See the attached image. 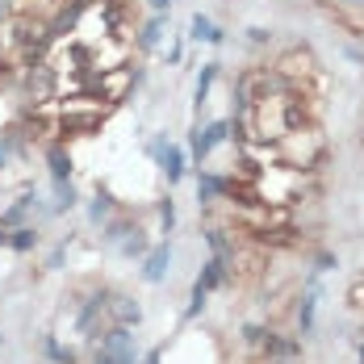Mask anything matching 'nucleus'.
Here are the masks:
<instances>
[{
  "instance_id": "473e14b6",
  "label": "nucleus",
  "mask_w": 364,
  "mask_h": 364,
  "mask_svg": "<svg viewBox=\"0 0 364 364\" xmlns=\"http://www.w3.org/2000/svg\"><path fill=\"white\" fill-rule=\"evenodd\" d=\"M360 364H364V343H360Z\"/></svg>"
},
{
  "instance_id": "20e7f679",
  "label": "nucleus",
  "mask_w": 364,
  "mask_h": 364,
  "mask_svg": "<svg viewBox=\"0 0 364 364\" xmlns=\"http://www.w3.org/2000/svg\"><path fill=\"white\" fill-rule=\"evenodd\" d=\"M226 139H230V117H214V122L197 126V130H193V143H188V159L205 164V159L214 155V146H222Z\"/></svg>"
},
{
  "instance_id": "aec40b11",
  "label": "nucleus",
  "mask_w": 364,
  "mask_h": 364,
  "mask_svg": "<svg viewBox=\"0 0 364 364\" xmlns=\"http://www.w3.org/2000/svg\"><path fill=\"white\" fill-rule=\"evenodd\" d=\"M80 205V193H75L72 181H59L55 184V205H50V214H68V210H75Z\"/></svg>"
},
{
  "instance_id": "c85d7f7f",
  "label": "nucleus",
  "mask_w": 364,
  "mask_h": 364,
  "mask_svg": "<svg viewBox=\"0 0 364 364\" xmlns=\"http://www.w3.org/2000/svg\"><path fill=\"white\" fill-rule=\"evenodd\" d=\"M139 364H164V348H151V352H146Z\"/></svg>"
},
{
  "instance_id": "423d86ee",
  "label": "nucleus",
  "mask_w": 364,
  "mask_h": 364,
  "mask_svg": "<svg viewBox=\"0 0 364 364\" xmlns=\"http://www.w3.org/2000/svg\"><path fill=\"white\" fill-rule=\"evenodd\" d=\"M314 68H318V63H314V55H310L306 46H293V50H285V55L272 63V72L285 75V80H293V84H301L306 75H314Z\"/></svg>"
},
{
  "instance_id": "7ed1b4c3",
  "label": "nucleus",
  "mask_w": 364,
  "mask_h": 364,
  "mask_svg": "<svg viewBox=\"0 0 364 364\" xmlns=\"http://www.w3.org/2000/svg\"><path fill=\"white\" fill-rule=\"evenodd\" d=\"M139 343L130 327H105L101 339L92 343V364H139Z\"/></svg>"
},
{
  "instance_id": "1a4fd4ad",
  "label": "nucleus",
  "mask_w": 364,
  "mask_h": 364,
  "mask_svg": "<svg viewBox=\"0 0 364 364\" xmlns=\"http://www.w3.org/2000/svg\"><path fill=\"white\" fill-rule=\"evenodd\" d=\"M318 297H323V285L310 277V281H306V289H301V297H297V331H301V335H310V331H314Z\"/></svg>"
},
{
  "instance_id": "39448f33",
  "label": "nucleus",
  "mask_w": 364,
  "mask_h": 364,
  "mask_svg": "<svg viewBox=\"0 0 364 364\" xmlns=\"http://www.w3.org/2000/svg\"><path fill=\"white\" fill-rule=\"evenodd\" d=\"M168 272H172V239H159V243H151V252L143 255L139 277H143V285H164Z\"/></svg>"
},
{
  "instance_id": "cd10ccee",
  "label": "nucleus",
  "mask_w": 364,
  "mask_h": 364,
  "mask_svg": "<svg viewBox=\"0 0 364 364\" xmlns=\"http://www.w3.org/2000/svg\"><path fill=\"white\" fill-rule=\"evenodd\" d=\"M348 297H352V306H356V310H364V281H356V285H352V293H348Z\"/></svg>"
},
{
  "instance_id": "c756f323",
  "label": "nucleus",
  "mask_w": 364,
  "mask_h": 364,
  "mask_svg": "<svg viewBox=\"0 0 364 364\" xmlns=\"http://www.w3.org/2000/svg\"><path fill=\"white\" fill-rule=\"evenodd\" d=\"M335 9H356V13H364V0H331Z\"/></svg>"
},
{
  "instance_id": "b1692460",
  "label": "nucleus",
  "mask_w": 364,
  "mask_h": 364,
  "mask_svg": "<svg viewBox=\"0 0 364 364\" xmlns=\"http://www.w3.org/2000/svg\"><path fill=\"white\" fill-rule=\"evenodd\" d=\"M68 247H72V235H68V239H59V247L46 255V268H50V272H55V268H63V259H68Z\"/></svg>"
},
{
  "instance_id": "f257e3e1",
  "label": "nucleus",
  "mask_w": 364,
  "mask_h": 364,
  "mask_svg": "<svg viewBox=\"0 0 364 364\" xmlns=\"http://www.w3.org/2000/svg\"><path fill=\"white\" fill-rule=\"evenodd\" d=\"M109 101L92 97V92H72V97H55V134L68 143V139H84V134H97L109 117Z\"/></svg>"
},
{
  "instance_id": "9b49d317",
  "label": "nucleus",
  "mask_w": 364,
  "mask_h": 364,
  "mask_svg": "<svg viewBox=\"0 0 364 364\" xmlns=\"http://www.w3.org/2000/svg\"><path fill=\"white\" fill-rule=\"evenodd\" d=\"M155 164H159V172L168 176V184H181L184 176H188V151H184L181 143H168V151H164Z\"/></svg>"
},
{
  "instance_id": "7c9ffc66",
  "label": "nucleus",
  "mask_w": 364,
  "mask_h": 364,
  "mask_svg": "<svg viewBox=\"0 0 364 364\" xmlns=\"http://www.w3.org/2000/svg\"><path fill=\"white\" fill-rule=\"evenodd\" d=\"M146 9H151V13H168V9H172V0H146Z\"/></svg>"
},
{
  "instance_id": "5701e85b",
  "label": "nucleus",
  "mask_w": 364,
  "mask_h": 364,
  "mask_svg": "<svg viewBox=\"0 0 364 364\" xmlns=\"http://www.w3.org/2000/svg\"><path fill=\"white\" fill-rule=\"evenodd\" d=\"M205 301H210V289H201V285L193 281V293H188V310H184V318H197V314L205 310Z\"/></svg>"
},
{
  "instance_id": "393cba45",
  "label": "nucleus",
  "mask_w": 364,
  "mask_h": 364,
  "mask_svg": "<svg viewBox=\"0 0 364 364\" xmlns=\"http://www.w3.org/2000/svg\"><path fill=\"white\" fill-rule=\"evenodd\" d=\"M168 143H172V139H168V134H155V139H151V143H146V155H151V159H159V155H164V151H168Z\"/></svg>"
},
{
  "instance_id": "4468645a",
  "label": "nucleus",
  "mask_w": 364,
  "mask_h": 364,
  "mask_svg": "<svg viewBox=\"0 0 364 364\" xmlns=\"http://www.w3.org/2000/svg\"><path fill=\"white\" fill-rule=\"evenodd\" d=\"M30 214H38V197H34V193H21L9 210H0V226H4V230L26 226V222H30Z\"/></svg>"
},
{
  "instance_id": "dca6fc26",
  "label": "nucleus",
  "mask_w": 364,
  "mask_h": 364,
  "mask_svg": "<svg viewBox=\"0 0 364 364\" xmlns=\"http://www.w3.org/2000/svg\"><path fill=\"white\" fill-rule=\"evenodd\" d=\"M188 38H193V42H205V46H222V42H226V30H218L205 13H197V17L188 21Z\"/></svg>"
},
{
  "instance_id": "a878e982",
  "label": "nucleus",
  "mask_w": 364,
  "mask_h": 364,
  "mask_svg": "<svg viewBox=\"0 0 364 364\" xmlns=\"http://www.w3.org/2000/svg\"><path fill=\"white\" fill-rule=\"evenodd\" d=\"M331 268H335V255H331V252L314 255V272H331Z\"/></svg>"
},
{
  "instance_id": "f8f14e48",
  "label": "nucleus",
  "mask_w": 364,
  "mask_h": 364,
  "mask_svg": "<svg viewBox=\"0 0 364 364\" xmlns=\"http://www.w3.org/2000/svg\"><path fill=\"white\" fill-rule=\"evenodd\" d=\"M201 239L210 243V255H218V259H226V264H235L239 239H235L230 230H222V226H205V230H201ZM230 272H235V268H230Z\"/></svg>"
},
{
  "instance_id": "bb28decb",
  "label": "nucleus",
  "mask_w": 364,
  "mask_h": 364,
  "mask_svg": "<svg viewBox=\"0 0 364 364\" xmlns=\"http://www.w3.org/2000/svg\"><path fill=\"white\" fill-rule=\"evenodd\" d=\"M247 38H252L255 46H264V42H272V30H264V26H252V30H247Z\"/></svg>"
},
{
  "instance_id": "0eeeda50",
  "label": "nucleus",
  "mask_w": 364,
  "mask_h": 364,
  "mask_svg": "<svg viewBox=\"0 0 364 364\" xmlns=\"http://www.w3.org/2000/svg\"><path fill=\"white\" fill-rule=\"evenodd\" d=\"M226 181L222 172H210V168H197V205L201 210H214L218 201H226Z\"/></svg>"
},
{
  "instance_id": "6ab92c4d",
  "label": "nucleus",
  "mask_w": 364,
  "mask_h": 364,
  "mask_svg": "<svg viewBox=\"0 0 364 364\" xmlns=\"http://www.w3.org/2000/svg\"><path fill=\"white\" fill-rule=\"evenodd\" d=\"M109 218H113V197L105 188H97V197L88 201V222H92V226H105Z\"/></svg>"
},
{
  "instance_id": "a211bd4d",
  "label": "nucleus",
  "mask_w": 364,
  "mask_h": 364,
  "mask_svg": "<svg viewBox=\"0 0 364 364\" xmlns=\"http://www.w3.org/2000/svg\"><path fill=\"white\" fill-rule=\"evenodd\" d=\"M38 243H42V235H38L34 222H26V226H13V230H9V247H13L17 255H30Z\"/></svg>"
},
{
  "instance_id": "4be33fe9",
  "label": "nucleus",
  "mask_w": 364,
  "mask_h": 364,
  "mask_svg": "<svg viewBox=\"0 0 364 364\" xmlns=\"http://www.w3.org/2000/svg\"><path fill=\"white\" fill-rule=\"evenodd\" d=\"M155 214H159V235H172V230H176V201H172V197H164V201L155 205Z\"/></svg>"
},
{
  "instance_id": "ddd939ff",
  "label": "nucleus",
  "mask_w": 364,
  "mask_h": 364,
  "mask_svg": "<svg viewBox=\"0 0 364 364\" xmlns=\"http://www.w3.org/2000/svg\"><path fill=\"white\" fill-rule=\"evenodd\" d=\"M164 26H168V21H164V13H151V17L143 21V30L134 34V50H139V55L159 50V42H164Z\"/></svg>"
},
{
  "instance_id": "6e6552de",
  "label": "nucleus",
  "mask_w": 364,
  "mask_h": 364,
  "mask_svg": "<svg viewBox=\"0 0 364 364\" xmlns=\"http://www.w3.org/2000/svg\"><path fill=\"white\" fill-rule=\"evenodd\" d=\"M109 323L113 327H139L143 323V306H139V297H130V293H113L109 297Z\"/></svg>"
},
{
  "instance_id": "2f4dec72",
  "label": "nucleus",
  "mask_w": 364,
  "mask_h": 364,
  "mask_svg": "<svg viewBox=\"0 0 364 364\" xmlns=\"http://www.w3.org/2000/svg\"><path fill=\"white\" fill-rule=\"evenodd\" d=\"M0 247H9V230L4 226H0Z\"/></svg>"
},
{
  "instance_id": "412c9836",
  "label": "nucleus",
  "mask_w": 364,
  "mask_h": 364,
  "mask_svg": "<svg viewBox=\"0 0 364 364\" xmlns=\"http://www.w3.org/2000/svg\"><path fill=\"white\" fill-rule=\"evenodd\" d=\"M42 348H46V356H50L55 364H80V356H75L72 348H63L55 335H46V343H42Z\"/></svg>"
},
{
  "instance_id": "f3484780",
  "label": "nucleus",
  "mask_w": 364,
  "mask_h": 364,
  "mask_svg": "<svg viewBox=\"0 0 364 364\" xmlns=\"http://www.w3.org/2000/svg\"><path fill=\"white\" fill-rule=\"evenodd\" d=\"M117 255H126V259H143L146 252H151V243H146V235L139 230V226H130L122 239H117V247H113Z\"/></svg>"
},
{
  "instance_id": "f03ea898",
  "label": "nucleus",
  "mask_w": 364,
  "mask_h": 364,
  "mask_svg": "<svg viewBox=\"0 0 364 364\" xmlns=\"http://www.w3.org/2000/svg\"><path fill=\"white\" fill-rule=\"evenodd\" d=\"M323 155H327V139L318 134V126H297L289 130L281 143H277V159L281 164H289V168H306V172H314L318 164H323Z\"/></svg>"
},
{
  "instance_id": "9d476101",
  "label": "nucleus",
  "mask_w": 364,
  "mask_h": 364,
  "mask_svg": "<svg viewBox=\"0 0 364 364\" xmlns=\"http://www.w3.org/2000/svg\"><path fill=\"white\" fill-rule=\"evenodd\" d=\"M46 168H50V181H55V184H59V181H72L75 159H72V151H68V143H63V139L46 143Z\"/></svg>"
},
{
  "instance_id": "2eb2a0df",
  "label": "nucleus",
  "mask_w": 364,
  "mask_h": 364,
  "mask_svg": "<svg viewBox=\"0 0 364 364\" xmlns=\"http://www.w3.org/2000/svg\"><path fill=\"white\" fill-rule=\"evenodd\" d=\"M218 75H222V63H201V75H197V84H193V109H197V117L210 105V88H214Z\"/></svg>"
}]
</instances>
